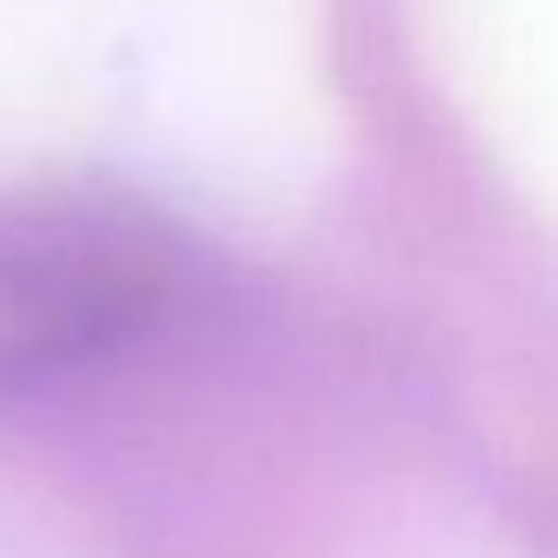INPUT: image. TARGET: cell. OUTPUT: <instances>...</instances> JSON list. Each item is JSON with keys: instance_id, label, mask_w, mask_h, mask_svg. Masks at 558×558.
<instances>
[{"instance_id": "cell-1", "label": "cell", "mask_w": 558, "mask_h": 558, "mask_svg": "<svg viewBox=\"0 0 558 558\" xmlns=\"http://www.w3.org/2000/svg\"><path fill=\"white\" fill-rule=\"evenodd\" d=\"M156 292V260L105 221H0V384L131 338Z\"/></svg>"}]
</instances>
